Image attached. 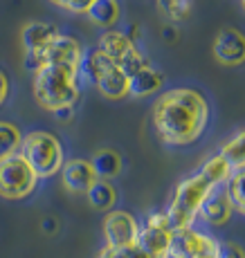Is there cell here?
I'll use <instances>...</instances> for the list:
<instances>
[{"label":"cell","mask_w":245,"mask_h":258,"mask_svg":"<svg viewBox=\"0 0 245 258\" xmlns=\"http://www.w3.org/2000/svg\"><path fill=\"white\" fill-rule=\"evenodd\" d=\"M156 135L167 146H189L209 123V103L198 90L171 88L158 94L151 108Z\"/></svg>","instance_id":"cell-1"},{"label":"cell","mask_w":245,"mask_h":258,"mask_svg":"<svg viewBox=\"0 0 245 258\" xmlns=\"http://www.w3.org/2000/svg\"><path fill=\"white\" fill-rule=\"evenodd\" d=\"M229 175H232L229 162L221 153H216L201 166V171L184 177L176 186L171 205L167 209V216L173 222V227H191L193 220L198 218V209L207 200V196L212 191H216L218 186H223Z\"/></svg>","instance_id":"cell-2"},{"label":"cell","mask_w":245,"mask_h":258,"mask_svg":"<svg viewBox=\"0 0 245 258\" xmlns=\"http://www.w3.org/2000/svg\"><path fill=\"white\" fill-rule=\"evenodd\" d=\"M34 99L43 110H59L63 106H74L81 101L79 86V68L45 63L38 72H34Z\"/></svg>","instance_id":"cell-3"},{"label":"cell","mask_w":245,"mask_h":258,"mask_svg":"<svg viewBox=\"0 0 245 258\" xmlns=\"http://www.w3.org/2000/svg\"><path fill=\"white\" fill-rule=\"evenodd\" d=\"M18 153L27 160V164L34 168L38 180L52 177L61 171L63 166V144L57 135L47 131H32L23 135Z\"/></svg>","instance_id":"cell-4"},{"label":"cell","mask_w":245,"mask_h":258,"mask_svg":"<svg viewBox=\"0 0 245 258\" xmlns=\"http://www.w3.org/2000/svg\"><path fill=\"white\" fill-rule=\"evenodd\" d=\"M38 186V175L27 164L21 153L0 160V198L3 200H25Z\"/></svg>","instance_id":"cell-5"},{"label":"cell","mask_w":245,"mask_h":258,"mask_svg":"<svg viewBox=\"0 0 245 258\" xmlns=\"http://www.w3.org/2000/svg\"><path fill=\"white\" fill-rule=\"evenodd\" d=\"M97 47L111 58L115 66L122 68L128 77L135 74L137 70H142V68L151 66L149 58L139 52V47L128 41V38L124 36V32H119V29H108V32H104Z\"/></svg>","instance_id":"cell-6"},{"label":"cell","mask_w":245,"mask_h":258,"mask_svg":"<svg viewBox=\"0 0 245 258\" xmlns=\"http://www.w3.org/2000/svg\"><path fill=\"white\" fill-rule=\"evenodd\" d=\"M216 238L191 227H176L169 245V258H216Z\"/></svg>","instance_id":"cell-7"},{"label":"cell","mask_w":245,"mask_h":258,"mask_svg":"<svg viewBox=\"0 0 245 258\" xmlns=\"http://www.w3.org/2000/svg\"><path fill=\"white\" fill-rule=\"evenodd\" d=\"M173 229H176V227L169 220L167 211L149 213V216L139 222L137 245L142 247V249H146L149 254L169 256V245H171Z\"/></svg>","instance_id":"cell-8"},{"label":"cell","mask_w":245,"mask_h":258,"mask_svg":"<svg viewBox=\"0 0 245 258\" xmlns=\"http://www.w3.org/2000/svg\"><path fill=\"white\" fill-rule=\"evenodd\" d=\"M102 234L106 238L108 247H113V249H124V247L137 242L139 220L133 213H128L124 209H111L104 216Z\"/></svg>","instance_id":"cell-9"},{"label":"cell","mask_w":245,"mask_h":258,"mask_svg":"<svg viewBox=\"0 0 245 258\" xmlns=\"http://www.w3.org/2000/svg\"><path fill=\"white\" fill-rule=\"evenodd\" d=\"M212 54L221 66L234 68V66H243L245 61V38L238 29L234 27H225L216 34L214 38V47Z\"/></svg>","instance_id":"cell-10"},{"label":"cell","mask_w":245,"mask_h":258,"mask_svg":"<svg viewBox=\"0 0 245 258\" xmlns=\"http://www.w3.org/2000/svg\"><path fill=\"white\" fill-rule=\"evenodd\" d=\"M59 173H61L63 186H66L70 193H77V196L86 193L90 188V184L97 180V173H94L90 160H79V157L66 160Z\"/></svg>","instance_id":"cell-11"},{"label":"cell","mask_w":245,"mask_h":258,"mask_svg":"<svg viewBox=\"0 0 245 258\" xmlns=\"http://www.w3.org/2000/svg\"><path fill=\"white\" fill-rule=\"evenodd\" d=\"M83 56V47L79 38L70 34H59L45 49V63H59V66H72L79 68V61Z\"/></svg>","instance_id":"cell-12"},{"label":"cell","mask_w":245,"mask_h":258,"mask_svg":"<svg viewBox=\"0 0 245 258\" xmlns=\"http://www.w3.org/2000/svg\"><path fill=\"white\" fill-rule=\"evenodd\" d=\"M232 216H234V207H232V202H229V198L225 196L223 186H218L216 191L209 193L207 200H205L201 205V209H198V218L212 227L227 225V222L232 220Z\"/></svg>","instance_id":"cell-13"},{"label":"cell","mask_w":245,"mask_h":258,"mask_svg":"<svg viewBox=\"0 0 245 258\" xmlns=\"http://www.w3.org/2000/svg\"><path fill=\"white\" fill-rule=\"evenodd\" d=\"M61 34V29L52 23H41V21H32L21 29V43L25 52H41L45 54L47 45L54 38Z\"/></svg>","instance_id":"cell-14"},{"label":"cell","mask_w":245,"mask_h":258,"mask_svg":"<svg viewBox=\"0 0 245 258\" xmlns=\"http://www.w3.org/2000/svg\"><path fill=\"white\" fill-rule=\"evenodd\" d=\"M162 88H164V72L153 66L142 68V70H137L128 77V97L144 99L162 92Z\"/></svg>","instance_id":"cell-15"},{"label":"cell","mask_w":245,"mask_h":258,"mask_svg":"<svg viewBox=\"0 0 245 258\" xmlns=\"http://www.w3.org/2000/svg\"><path fill=\"white\" fill-rule=\"evenodd\" d=\"M113 66L115 63L102 52V49L92 47V49H88V52H83L81 61H79V79H83V81H88L90 86H94Z\"/></svg>","instance_id":"cell-16"},{"label":"cell","mask_w":245,"mask_h":258,"mask_svg":"<svg viewBox=\"0 0 245 258\" xmlns=\"http://www.w3.org/2000/svg\"><path fill=\"white\" fill-rule=\"evenodd\" d=\"M94 88L99 90L102 97L111 99V101H122V99L128 97V74L119 66H113L111 70L94 83Z\"/></svg>","instance_id":"cell-17"},{"label":"cell","mask_w":245,"mask_h":258,"mask_svg":"<svg viewBox=\"0 0 245 258\" xmlns=\"http://www.w3.org/2000/svg\"><path fill=\"white\" fill-rule=\"evenodd\" d=\"M83 16H88V21L92 25H97V27L113 29L119 23V16H122L119 0H94Z\"/></svg>","instance_id":"cell-18"},{"label":"cell","mask_w":245,"mask_h":258,"mask_svg":"<svg viewBox=\"0 0 245 258\" xmlns=\"http://www.w3.org/2000/svg\"><path fill=\"white\" fill-rule=\"evenodd\" d=\"M90 164H92L99 180H113V177H117L119 173H122L124 160L117 151H113V148H102V151H97L92 155Z\"/></svg>","instance_id":"cell-19"},{"label":"cell","mask_w":245,"mask_h":258,"mask_svg":"<svg viewBox=\"0 0 245 258\" xmlns=\"http://www.w3.org/2000/svg\"><path fill=\"white\" fill-rule=\"evenodd\" d=\"M86 198L90 202V207L97 211H111L115 209V202H117V188H115L108 180H94L90 188L86 191Z\"/></svg>","instance_id":"cell-20"},{"label":"cell","mask_w":245,"mask_h":258,"mask_svg":"<svg viewBox=\"0 0 245 258\" xmlns=\"http://www.w3.org/2000/svg\"><path fill=\"white\" fill-rule=\"evenodd\" d=\"M245 168H238V171H232V175L227 177V182H225V196L229 198V202H232L234 211L243 213L245 211Z\"/></svg>","instance_id":"cell-21"},{"label":"cell","mask_w":245,"mask_h":258,"mask_svg":"<svg viewBox=\"0 0 245 258\" xmlns=\"http://www.w3.org/2000/svg\"><path fill=\"white\" fill-rule=\"evenodd\" d=\"M221 155L229 162L232 171H238V168H245V135L243 131H238L232 140H227L221 148Z\"/></svg>","instance_id":"cell-22"},{"label":"cell","mask_w":245,"mask_h":258,"mask_svg":"<svg viewBox=\"0 0 245 258\" xmlns=\"http://www.w3.org/2000/svg\"><path fill=\"white\" fill-rule=\"evenodd\" d=\"M21 142H23V133L16 123L0 121V160L18 153Z\"/></svg>","instance_id":"cell-23"},{"label":"cell","mask_w":245,"mask_h":258,"mask_svg":"<svg viewBox=\"0 0 245 258\" xmlns=\"http://www.w3.org/2000/svg\"><path fill=\"white\" fill-rule=\"evenodd\" d=\"M193 7V0H158V9L167 21L180 23L184 18H189Z\"/></svg>","instance_id":"cell-24"},{"label":"cell","mask_w":245,"mask_h":258,"mask_svg":"<svg viewBox=\"0 0 245 258\" xmlns=\"http://www.w3.org/2000/svg\"><path fill=\"white\" fill-rule=\"evenodd\" d=\"M216 258H245L241 245L232 240H218L216 242Z\"/></svg>","instance_id":"cell-25"},{"label":"cell","mask_w":245,"mask_h":258,"mask_svg":"<svg viewBox=\"0 0 245 258\" xmlns=\"http://www.w3.org/2000/svg\"><path fill=\"white\" fill-rule=\"evenodd\" d=\"M52 5H57L59 9L70 14H86L88 7L94 3V0H50Z\"/></svg>","instance_id":"cell-26"},{"label":"cell","mask_w":245,"mask_h":258,"mask_svg":"<svg viewBox=\"0 0 245 258\" xmlns=\"http://www.w3.org/2000/svg\"><path fill=\"white\" fill-rule=\"evenodd\" d=\"M43 66H45V54H41V52H25L23 68L27 72H38Z\"/></svg>","instance_id":"cell-27"},{"label":"cell","mask_w":245,"mask_h":258,"mask_svg":"<svg viewBox=\"0 0 245 258\" xmlns=\"http://www.w3.org/2000/svg\"><path fill=\"white\" fill-rule=\"evenodd\" d=\"M119 254L122 258H169V256H156V254H149L146 249H142V247L135 242V245H128L124 247V249H119Z\"/></svg>","instance_id":"cell-28"},{"label":"cell","mask_w":245,"mask_h":258,"mask_svg":"<svg viewBox=\"0 0 245 258\" xmlns=\"http://www.w3.org/2000/svg\"><path fill=\"white\" fill-rule=\"evenodd\" d=\"M178 38H180V32H178V27L176 25H164L162 27V41L164 43H169V45H173V43H178Z\"/></svg>","instance_id":"cell-29"},{"label":"cell","mask_w":245,"mask_h":258,"mask_svg":"<svg viewBox=\"0 0 245 258\" xmlns=\"http://www.w3.org/2000/svg\"><path fill=\"white\" fill-rule=\"evenodd\" d=\"M41 231L43 234H57L59 231V220L54 216H47L41 220Z\"/></svg>","instance_id":"cell-30"},{"label":"cell","mask_w":245,"mask_h":258,"mask_svg":"<svg viewBox=\"0 0 245 258\" xmlns=\"http://www.w3.org/2000/svg\"><path fill=\"white\" fill-rule=\"evenodd\" d=\"M54 117H57L59 121H63V123L72 121V119H74V106H63V108H59V110H54Z\"/></svg>","instance_id":"cell-31"},{"label":"cell","mask_w":245,"mask_h":258,"mask_svg":"<svg viewBox=\"0 0 245 258\" xmlns=\"http://www.w3.org/2000/svg\"><path fill=\"white\" fill-rule=\"evenodd\" d=\"M139 34H142V29H139L137 23H131L126 29H124V36H126L131 43H135V45H137V41H139Z\"/></svg>","instance_id":"cell-32"},{"label":"cell","mask_w":245,"mask_h":258,"mask_svg":"<svg viewBox=\"0 0 245 258\" xmlns=\"http://www.w3.org/2000/svg\"><path fill=\"white\" fill-rule=\"evenodd\" d=\"M7 97H9V79L7 74L0 70V106L7 101Z\"/></svg>","instance_id":"cell-33"},{"label":"cell","mask_w":245,"mask_h":258,"mask_svg":"<svg viewBox=\"0 0 245 258\" xmlns=\"http://www.w3.org/2000/svg\"><path fill=\"white\" fill-rule=\"evenodd\" d=\"M97 258H122V254H119V249H113V247L104 245L102 249H99Z\"/></svg>","instance_id":"cell-34"}]
</instances>
